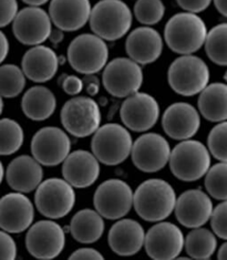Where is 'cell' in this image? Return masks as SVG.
<instances>
[{
  "instance_id": "2",
  "label": "cell",
  "mask_w": 227,
  "mask_h": 260,
  "mask_svg": "<svg viewBox=\"0 0 227 260\" xmlns=\"http://www.w3.org/2000/svg\"><path fill=\"white\" fill-rule=\"evenodd\" d=\"M132 22V11L122 0H100L91 8L90 28L104 41L123 38L130 31Z\"/></svg>"
},
{
  "instance_id": "37",
  "label": "cell",
  "mask_w": 227,
  "mask_h": 260,
  "mask_svg": "<svg viewBox=\"0 0 227 260\" xmlns=\"http://www.w3.org/2000/svg\"><path fill=\"white\" fill-rule=\"evenodd\" d=\"M227 203L223 201L212 210L211 214V226L214 235L220 239L226 240L227 238Z\"/></svg>"
},
{
  "instance_id": "28",
  "label": "cell",
  "mask_w": 227,
  "mask_h": 260,
  "mask_svg": "<svg viewBox=\"0 0 227 260\" xmlns=\"http://www.w3.org/2000/svg\"><path fill=\"white\" fill-rule=\"evenodd\" d=\"M198 107L202 116L210 122H224L227 119V85L224 82L207 84L200 92Z\"/></svg>"
},
{
  "instance_id": "34",
  "label": "cell",
  "mask_w": 227,
  "mask_h": 260,
  "mask_svg": "<svg viewBox=\"0 0 227 260\" xmlns=\"http://www.w3.org/2000/svg\"><path fill=\"white\" fill-rule=\"evenodd\" d=\"M205 176V188L207 193L217 201L227 200V164L226 162L217 163L210 167Z\"/></svg>"
},
{
  "instance_id": "30",
  "label": "cell",
  "mask_w": 227,
  "mask_h": 260,
  "mask_svg": "<svg viewBox=\"0 0 227 260\" xmlns=\"http://www.w3.org/2000/svg\"><path fill=\"white\" fill-rule=\"evenodd\" d=\"M217 240L210 229L193 228L184 238V248L188 257L194 259H208L216 251Z\"/></svg>"
},
{
  "instance_id": "22",
  "label": "cell",
  "mask_w": 227,
  "mask_h": 260,
  "mask_svg": "<svg viewBox=\"0 0 227 260\" xmlns=\"http://www.w3.org/2000/svg\"><path fill=\"white\" fill-rule=\"evenodd\" d=\"M127 57L140 66L155 62L163 51V39L150 26L139 27L128 34L125 41Z\"/></svg>"
},
{
  "instance_id": "29",
  "label": "cell",
  "mask_w": 227,
  "mask_h": 260,
  "mask_svg": "<svg viewBox=\"0 0 227 260\" xmlns=\"http://www.w3.org/2000/svg\"><path fill=\"white\" fill-rule=\"evenodd\" d=\"M69 232L73 239L81 244H93L99 240L106 229L102 216L94 209H82L73 216Z\"/></svg>"
},
{
  "instance_id": "15",
  "label": "cell",
  "mask_w": 227,
  "mask_h": 260,
  "mask_svg": "<svg viewBox=\"0 0 227 260\" xmlns=\"http://www.w3.org/2000/svg\"><path fill=\"white\" fill-rule=\"evenodd\" d=\"M171 147L164 136L145 133L133 142L131 156L134 166L143 173H156L169 163Z\"/></svg>"
},
{
  "instance_id": "1",
  "label": "cell",
  "mask_w": 227,
  "mask_h": 260,
  "mask_svg": "<svg viewBox=\"0 0 227 260\" xmlns=\"http://www.w3.org/2000/svg\"><path fill=\"white\" fill-rule=\"evenodd\" d=\"M176 193L171 184L159 178L143 182L133 193V207L141 218L156 222L174 212Z\"/></svg>"
},
{
  "instance_id": "45",
  "label": "cell",
  "mask_w": 227,
  "mask_h": 260,
  "mask_svg": "<svg viewBox=\"0 0 227 260\" xmlns=\"http://www.w3.org/2000/svg\"><path fill=\"white\" fill-rule=\"evenodd\" d=\"M63 38H64V31H62V30H60L58 28L52 29L50 36H49V39H50V41L54 46H57L60 42H62Z\"/></svg>"
},
{
  "instance_id": "17",
  "label": "cell",
  "mask_w": 227,
  "mask_h": 260,
  "mask_svg": "<svg viewBox=\"0 0 227 260\" xmlns=\"http://www.w3.org/2000/svg\"><path fill=\"white\" fill-rule=\"evenodd\" d=\"M120 116L126 128L146 132L157 123L159 105L155 98L138 91L125 98L121 105Z\"/></svg>"
},
{
  "instance_id": "13",
  "label": "cell",
  "mask_w": 227,
  "mask_h": 260,
  "mask_svg": "<svg viewBox=\"0 0 227 260\" xmlns=\"http://www.w3.org/2000/svg\"><path fill=\"white\" fill-rule=\"evenodd\" d=\"M33 157L41 165L57 166L71 151V141L63 129L56 126L40 128L30 144Z\"/></svg>"
},
{
  "instance_id": "31",
  "label": "cell",
  "mask_w": 227,
  "mask_h": 260,
  "mask_svg": "<svg viewBox=\"0 0 227 260\" xmlns=\"http://www.w3.org/2000/svg\"><path fill=\"white\" fill-rule=\"evenodd\" d=\"M203 46L207 57L219 67L227 66V24L219 23L207 31Z\"/></svg>"
},
{
  "instance_id": "4",
  "label": "cell",
  "mask_w": 227,
  "mask_h": 260,
  "mask_svg": "<svg viewBox=\"0 0 227 260\" xmlns=\"http://www.w3.org/2000/svg\"><path fill=\"white\" fill-rule=\"evenodd\" d=\"M212 158L207 147L195 140H183L171 150L169 163L172 174L182 182H196L211 167Z\"/></svg>"
},
{
  "instance_id": "50",
  "label": "cell",
  "mask_w": 227,
  "mask_h": 260,
  "mask_svg": "<svg viewBox=\"0 0 227 260\" xmlns=\"http://www.w3.org/2000/svg\"><path fill=\"white\" fill-rule=\"evenodd\" d=\"M3 110H4V99L2 95H0V115L3 113Z\"/></svg>"
},
{
  "instance_id": "10",
  "label": "cell",
  "mask_w": 227,
  "mask_h": 260,
  "mask_svg": "<svg viewBox=\"0 0 227 260\" xmlns=\"http://www.w3.org/2000/svg\"><path fill=\"white\" fill-rule=\"evenodd\" d=\"M102 83L111 95L126 98L141 89L143 70L130 58H115L103 68Z\"/></svg>"
},
{
  "instance_id": "24",
  "label": "cell",
  "mask_w": 227,
  "mask_h": 260,
  "mask_svg": "<svg viewBox=\"0 0 227 260\" xmlns=\"http://www.w3.org/2000/svg\"><path fill=\"white\" fill-rule=\"evenodd\" d=\"M59 57L53 49L47 46H34L23 54L21 70L26 78L36 83H45L56 76Z\"/></svg>"
},
{
  "instance_id": "3",
  "label": "cell",
  "mask_w": 227,
  "mask_h": 260,
  "mask_svg": "<svg viewBox=\"0 0 227 260\" xmlns=\"http://www.w3.org/2000/svg\"><path fill=\"white\" fill-rule=\"evenodd\" d=\"M207 28L204 20L192 12L172 16L164 28L165 43L177 54H193L203 47Z\"/></svg>"
},
{
  "instance_id": "42",
  "label": "cell",
  "mask_w": 227,
  "mask_h": 260,
  "mask_svg": "<svg viewBox=\"0 0 227 260\" xmlns=\"http://www.w3.org/2000/svg\"><path fill=\"white\" fill-rule=\"evenodd\" d=\"M70 259H91V260H102L104 256L96 249L93 248H80L72 252Z\"/></svg>"
},
{
  "instance_id": "40",
  "label": "cell",
  "mask_w": 227,
  "mask_h": 260,
  "mask_svg": "<svg viewBox=\"0 0 227 260\" xmlns=\"http://www.w3.org/2000/svg\"><path fill=\"white\" fill-rule=\"evenodd\" d=\"M59 82L62 86L63 91L69 95H78L81 93L83 88V81L77 76H68V74H63Z\"/></svg>"
},
{
  "instance_id": "12",
  "label": "cell",
  "mask_w": 227,
  "mask_h": 260,
  "mask_svg": "<svg viewBox=\"0 0 227 260\" xmlns=\"http://www.w3.org/2000/svg\"><path fill=\"white\" fill-rule=\"evenodd\" d=\"M66 245V233L53 220H40L31 224L26 235L28 252L38 259H53L62 252Z\"/></svg>"
},
{
  "instance_id": "32",
  "label": "cell",
  "mask_w": 227,
  "mask_h": 260,
  "mask_svg": "<svg viewBox=\"0 0 227 260\" xmlns=\"http://www.w3.org/2000/svg\"><path fill=\"white\" fill-rule=\"evenodd\" d=\"M24 132L17 121L6 117L0 119V155H12L21 148Z\"/></svg>"
},
{
  "instance_id": "39",
  "label": "cell",
  "mask_w": 227,
  "mask_h": 260,
  "mask_svg": "<svg viewBox=\"0 0 227 260\" xmlns=\"http://www.w3.org/2000/svg\"><path fill=\"white\" fill-rule=\"evenodd\" d=\"M18 12L17 0H0V28L8 26Z\"/></svg>"
},
{
  "instance_id": "43",
  "label": "cell",
  "mask_w": 227,
  "mask_h": 260,
  "mask_svg": "<svg viewBox=\"0 0 227 260\" xmlns=\"http://www.w3.org/2000/svg\"><path fill=\"white\" fill-rule=\"evenodd\" d=\"M82 81H83V88H85L90 96H94L99 93L100 82L94 74H87Z\"/></svg>"
},
{
  "instance_id": "46",
  "label": "cell",
  "mask_w": 227,
  "mask_h": 260,
  "mask_svg": "<svg viewBox=\"0 0 227 260\" xmlns=\"http://www.w3.org/2000/svg\"><path fill=\"white\" fill-rule=\"evenodd\" d=\"M215 6L216 10L220 15L226 17L227 16V0H212Z\"/></svg>"
},
{
  "instance_id": "47",
  "label": "cell",
  "mask_w": 227,
  "mask_h": 260,
  "mask_svg": "<svg viewBox=\"0 0 227 260\" xmlns=\"http://www.w3.org/2000/svg\"><path fill=\"white\" fill-rule=\"evenodd\" d=\"M22 2L28 6H34V7H41V6L46 5L50 0H22Z\"/></svg>"
},
{
  "instance_id": "44",
  "label": "cell",
  "mask_w": 227,
  "mask_h": 260,
  "mask_svg": "<svg viewBox=\"0 0 227 260\" xmlns=\"http://www.w3.org/2000/svg\"><path fill=\"white\" fill-rule=\"evenodd\" d=\"M9 40L7 38V36L5 35L3 30H0V64H2L4 61L7 58V55L9 53Z\"/></svg>"
},
{
  "instance_id": "26",
  "label": "cell",
  "mask_w": 227,
  "mask_h": 260,
  "mask_svg": "<svg viewBox=\"0 0 227 260\" xmlns=\"http://www.w3.org/2000/svg\"><path fill=\"white\" fill-rule=\"evenodd\" d=\"M6 178L15 191L27 194L39 186L44 178V170L33 156L21 155L11 160L6 171Z\"/></svg>"
},
{
  "instance_id": "20",
  "label": "cell",
  "mask_w": 227,
  "mask_h": 260,
  "mask_svg": "<svg viewBox=\"0 0 227 260\" xmlns=\"http://www.w3.org/2000/svg\"><path fill=\"white\" fill-rule=\"evenodd\" d=\"M162 126L171 139L183 141L192 139L199 132L201 117L193 105L185 102L171 104L162 116Z\"/></svg>"
},
{
  "instance_id": "48",
  "label": "cell",
  "mask_w": 227,
  "mask_h": 260,
  "mask_svg": "<svg viewBox=\"0 0 227 260\" xmlns=\"http://www.w3.org/2000/svg\"><path fill=\"white\" fill-rule=\"evenodd\" d=\"M217 258H218L219 260H226V258H227V245H226V243H224V244L218 248Z\"/></svg>"
},
{
  "instance_id": "38",
  "label": "cell",
  "mask_w": 227,
  "mask_h": 260,
  "mask_svg": "<svg viewBox=\"0 0 227 260\" xmlns=\"http://www.w3.org/2000/svg\"><path fill=\"white\" fill-rule=\"evenodd\" d=\"M17 258V245L9 233L0 231V259L14 260Z\"/></svg>"
},
{
  "instance_id": "25",
  "label": "cell",
  "mask_w": 227,
  "mask_h": 260,
  "mask_svg": "<svg viewBox=\"0 0 227 260\" xmlns=\"http://www.w3.org/2000/svg\"><path fill=\"white\" fill-rule=\"evenodd\" d=\"M145 232L142 225L134 219L118 220L110 228L108 243L111 250L119 256H133L144 244Z\"/></svg>"
},
{
  "instance_id": "6",
  "label": "cell",
  "mask_w": 227,
  "mask_h": 260,
  "mask_svg": "<svg viewBox=\"0 0 227 260\" xmlns=\"http://www.w3.org/2000/svg\"><path fill=\"white\" fill-rule=\"evenodd\" d=\"M211 71L203 59L193 54H182L171 63L168 81L175 93L183 96L199 94L210 82Z\"/></svg>"
},
{
  "instance_id": "35",
  "label": "cell",
  "mask_w": 227,
  "mask_h": 260,
  "mask_svg": "<svg viewBox=\"0 0 227 260\" xmlns=\"http://www.w3.org/2000/svg\"><path fill=\"white\" fill-rule=\"evenodd\" d=\"M132 14L140 23L153 26L163 19L165 6L162 0H137Z\"/></svg>"
},
{
  "instance_id": "8",
  "label": "cell",
  "mask_w": 227,
  "mask_h": 260,
  "mask_svg": "<svg viewBox=\"0 0 227 260\" xmlns=\"http://www.w3.org/2000/svg\"><path fill=\"white\" fill-rule=\"evenodd\" d=\"M35 190L36 207L49 219L63 218L75 207L76 191L66 179L48 178Z\"/></svg>"
},
{
  "instance_id": "33",
  "label": "cell",
  "mask_w": 227,
  "mask_h": 260,
  "mask_svg": "<svg viewBox=\"0 0 227 260\" xmlns=\"http://www.w3.org/2000/svg\"><path fill=\"white\" fill-rule=\"evenodd\" d=\"M26 86V76L21 68L16 64L0 66V95L3 98H16Z\"/></svg>"
},
{
  "instance_id": "21",
  "label": "cell",
  "mask_w": 227,
  "mask_h": 260,
  "mask_svg": "<svg viewBox=\"0 0 227 260\" xmlns=\"http://www.w3.org/2000/svg\"><path fill=\"white\" fill-rule=\"evenodd\" d=\"M62 175L73 188H87L100 175V162L91 152H70L62 162Z\"/></svg>"
},
{
  "instance_id": "19",
  "label": "cell",
  "mask_w": 227,
  "mask_h": 260,
  "mask_svg": "<svg viewBox=\"0 0 227 260\" xmlns=\"http://www.w3.org/2000/svg\"><path fill=\"white\" fill-rule=\"evenodd\" d=\"M174 210L180 224L193 229L204 226L210 220L213 203L203 190L188 189L176 197Z\"/></svg>"
},
{
  "instance_id": "41",
  "label": "cell",
  "mask_w": 227,
  "mask_h": 260,
  "mask_svg": "<svg viewBox=\"0 0 227 260\" xmlns=\"http://www.w3.org/2000/svg\"><path fill=\"white\" fill-rule=\"evenodd\" d=\"M176 4L184 11L199 14L210 7L212 0H176Z\"/></svg>"
},
{
  "instance_id": "14",
  "label": "cell",
  "mask_w": 227,
  "mask_h": 260,
  "mask_svg": "<svg viewBox=\"0 0 227 260\" xmlns=\"http://www.w3.org/2000/svg\"><path fill=\"white\" fill-rule=\"evenodd\" d=\"M11 23L16 39L24 46L42 45L49 39L52 30V21L48 12L34 6L18 10Z\"/></svg>"
},
{
  "instance_id": "49",
  "label": "cell",
  "mask_w": 227,
  "mask_h": 260,
  "mask_svg": "<svg viewBox=\"0 0 227 260\" xmlns=\"http://www.w3.org/2000/svg\"><path fill=\"white\" fill-rule=\"evenodd\" d=\"M4 176H5V169L2 160H0V184H2L4 181Z\"/></svg>"
},
{
  "instance_id": "16",
  "label": "cell",
  "mask_w": 227,
  "mask_h": 260,
  "mask_svg": "<svg viewBox=\"0 0 227 260\" xmlns=\"http://www.w3.org/2000/svg\"><path fill=\"white\" fill-rule=\"evenodd\" d=\"M143 246L152 259L171 260L183 251L184 235L176 225L161 220L145 234Z\"/></svg>"
},
{
  "instance_id": "36",
  "label": "cell",
  "mask_w": 227,
  "mask_h": 260,
  "mask_svg": "<svg viewBox=\"0 0 227 260\" xmlns=\"http://www.w3.org/2000/svg\"><path fill=\"white\" fill-rule=\"evenodd\" d=\"M226 135L227 123L224 121L217 123V125L211 129L207 138V150L219 162H227Z\"/></svg>"
},
{
  "instance_id": "11",
  "label": "cell",
  "mask_w": 227,
  "mask_h": 260,
  "mask_svg": "<svg viewBox=\"0 0 227 260\" xmlns=\"http://www.w3.org/2000/svg\"><path fill=\"white\" fill-rule=\"evenodd\" d=\"M93 205L103 218H123L133 207V190L130 185L121 179H107L95 189Z\"/></svg>"
},
{
  "instance_id": "9",
  "label": "cell",
  "mask_w": 227,
  "mask_h": 260,
  "mask_svg": "<svg viewBox=\"0 0 227 260\" xmlns=\"http://www.w3.org/2000/svg\"><path fill=\"white\" fill-rule=\"evenodd\" d=\"M61 123L72 136L82 139L93 134L101 124L99 105L89 96H75L61 109Z\"/></svg>"
},
{
  "instance_id": "7",
  "label": "cell",
  "mask_w": 227,
  "mask_h": 260,
  "mask_svg": "<svg viewBox=\"0 0 227 260\" xmlns=\"http://www.w3.org/2000/svg\"><path fill=\"white\" fill-rule=\"evenodd\" d=\"M109 59L106 41L94 34H82L71 41L67 60L78 73L95 74L103 70Z\"/></svg>"
},
{
  "instance_id": "5",
  "label": "cell",
  "mask_w": 227,
  "mask_h": 260,
  "mask_svg": "<svg viewBox=\"0 0 227 260\" xmlns=\"http://www.w3.org/2000/svg\"><path fill=\"white\" fill-rule=\"evenodd\" d=\"M133 140L130 132L118 123H107L98 127L91 140V153L100 163L114 166L130 156Z\"/></svg>"
},
{
  "instance_id": "23",
  "label": "cell",
  "mask_w": 227,
  "mask_h": 260,
  "mask_svg": "<svg viewBox=\"0 0 227 260\" xmlns=\"http://www.w3.org/2000/svg\"><path fill=\"white\" fill-rule=\"evenodd\" d=\"M90 0H50L49 16L56 28L64 32H73L89 22Z\"/></svg>"
},
{
  "instance_id": "18",
  "label": "cell",
  "mask_w": 227,
  "mask_h": 260,
  "mask_svg": "<svg viewBox=\"0 0 227 260\" xmlns=\"http://www.w3.org/2000/svg\"><path fill=\"white\" fill-rule=\"evenodd\" d=\"M35 219L33 202L19 191L0 198V228L9 234H20L31 226Z\"/></svg>"
},
{
  "instance_id": "27",
  "label": "cell",
  "mask_w": 227,
  "mask_h": 260,
  "mask_svg": "<svg viewBox=\"0 0 227 260\" xmlns=\"http://www.w3.org/2000/svg\"><path fill=\"white\" fill-rule=\"evenodd\" d=\"M57 100L53 92L44 85H35L23 94L21 110L29 120L45 121L56 111Z\"/></svg>"
}]
</instances>
